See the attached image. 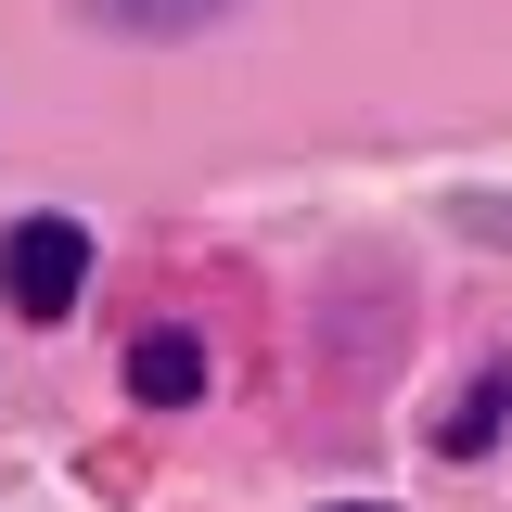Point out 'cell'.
I'll list each match as a JSON object with an SVG mask.
<instances>
[{"instance_id":"5b68a950","label":"cell","mask_w":512,"mask_h":512,"mask_svg":"<svg viewBox=\"0 0 512 512\" xmlns=\"http://www.w3.org/2000/svg\"><path fill=\"white\" fill-rule=\"evenodd\" d=\"M333 512H384V500H333Z\"/></svg>"},{"instance_id":"6da1fadb","label":"cell","mask_w":512,"mask_h":512,"mask_svg":"<svg viewBox=\"0 0 512 512\" xmlns=\"http://www.w3.org/2000/svg\"><path fill=\"white\" fill-rule=\"evenodd\" d=\"M0 295L26 320H64L90 295V231H77V218H13V231H0Z\"/></svg>"},{"instance_id":"3957f363","label":"cell","mask_w":512,"mask_h":512,"mask_svg":"<svg viewBox=\"0 0 512 512\" xmlns=\"http://www.w3.org/2000/svg\"><path fill=\"white\" fill-rule=\"evenodd\" d=\"M500 410H512V372H474L436 410V448H448V461H487V448H500Z\"/></svg>"},{"instance_id":"7a4b0ae2","label":"cell","mask_w":512,"mask_h":512,"mask_svg":"<svg viewBox=\"0 0 512 512\" xmlns=\"http://www.w3.org/2000/svg\"><path fill=\"white\" fill-rule=\"evenodd\" d=\"M128 397H141V410H192V397H205V346H192L180 320H154V333L128 346Z\"/></svg>"},{"instance_id":"277c9868","label":"cell","mask_w":512,"mask_h":512,"mask_svg":"<svg viewBox=\"0 0 512 512\" xmlns=\"http://www.w3.org/2000/svg\"><path fill=\"white\" fill-rule=\"evenodd\" d=\"M103 26H128V39H180V26H205V13H231V0H90Z\"/></svg>"}]
</instances>
